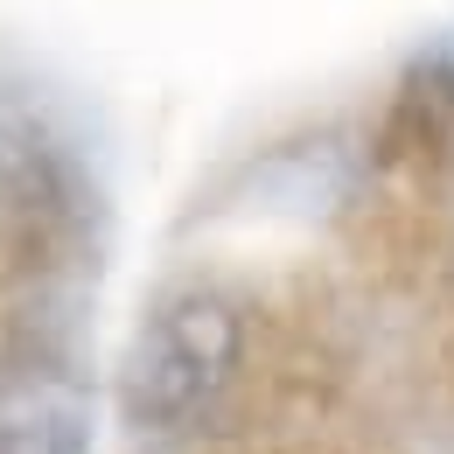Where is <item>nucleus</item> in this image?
I'll return each instance as SVG.
<instances>
[{
  "label": "nucleus",
  "mask_w": 454,
  "mask_h": 454,
  "mask_svg": "<svg viewBox=\"0 0 454 454\" xmlns=\"http://www.w3.org/2000/svg\"><path fill=\"white\" fill-rule=\"evenodd\" d=\"M448 133H454V63L434 50L398 84L392 119H385V154H434V147H448Z\"/></svg>",
  "instance_id": "7ed1b4c3"
},
{
  "label": "nucleus",
  "mask_w": 454,
  "mask_h": 454,
  "mask_svg": "<svg viewBox=\"0 0 454 454\" xmlns=\"http://www.w3.org/2000/svg\"><path fill=\"white\" fill-rule=\"evenodd\" d=\"M0 454H91V398L50 371L0 385Z\"/></svg>",
  "instance_id": "f03ea898"
},
{
  "label": "nucleus",
  "mask_w": 454,
  "mask_h": 454,
  "mask_svg": "<svg viewBox=\"0 0 454 454\" xmlns=\"http://www.w3.org/2000/svg\"><path fill=\"white\" fill-rule=\"evenodd\" d=\"M252 371V308L217 280H175L133 322L119 364V419L133 434H203Z\"/></svg>",
  "instance_id": "f257e3e1"
}]
</instances>
